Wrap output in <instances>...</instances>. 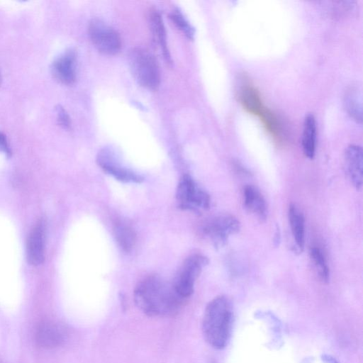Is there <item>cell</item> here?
Listing matches in <instances>:
<instances>
[{"label": "cell", "instance_id": "cell-25", "mask_svg": "<svg viewBox=\"0 0 363 363\" xmlns=\"http://www.w3.org/2000/svg\"><path fill=\"white\" fill-rule=\"evenodd\" d=\"M1 74H0V84H1Z\"/></svg>", "mask_w": 363, "mask_h": 363}, {"label": "cell", "instance_id": "cell-24", "mask_svg": "<svg viewBox=\"0 0 363 363\" xmlns=\"http://www.w3.org/2000/svg\"><path fill=\"white\" fill-rule=\"evenodd\" d=\"M322 360L324 363H339L333 357L328 354L323 355Z\"/></svg>", "mask_w": 363, "mask_h": 363}, {"label": "cell", "instance_id": "cell-6", "mask_svg": "<svg viewBox=\"0 0 363 363\" xmlns=\"http://www.w3.org/2000/svg\"><path fill=\"white\" fill-rule=\"evenodd\" d=\"M240 228L239 220L231 214L217 216L207 221L202 232L215 247L223 246L228 238Z\"/></svg>", "mask_w": 363, "mask_h": 363}, {"label": "cell", "instance_id": "cell-1", "mask_svg": "<svg viewBox=\"0 0 363 363\" xmlns=\"http://www.w3.org/2000/svg\"><path fill=\"white\" fill-rule=\"evenodd\" d=\"M137 306L152 317L173 316L180 310L185 299L169 284L157 275H150L138 282L134 290Z\"/></svg>", "mask_w": 363, "mask_h": 363}, {"label": "cell", "instance_id": "cell-5", "mask_svg": "<svg viewBox=\"0 0 363 363\" xmlns=\"http://www.w3.org/2000/svg\"><path fill=\"white\" fill-rule=\"evenodd\" d=\"M176 199L179 208L199 212L209 208L210 196L189 174L183 175L178 183Z\"/></svg>", "mask_w": 363, "mask_h": 363}, {"label": "cell", "instance_id": "cell-21", "mask_svg": "<svg viewBox=\"0 0 363 363\" xmlns=\"http://www.w3.org/2000/svg\"><path fill=\"white\" fill-rule=\"evenodd\" d=\"M169 18L176 27L189 39L191 40L194 38V29L179 10H174L170 13Z\"/></svg>", "mask_w": 363, "mask_h": 363}, {"label": "cell", "instance_id": "cell-9", "mask_svg": "<svg viewBox=\"0 0 363 363\" xmlns=\"http://www.w3.org/2000/svg\"><path fill=\"white\" fill-rule=\"evenodd\" d=\"M97 163L108 174L123 182L140 183L143 177L118 164L108 150H101L97 157Z\"/></svg>", "mask_w": 363, "mask_h": 363}, {"label": "cell", "instance_id": "cell-19", "mask_svg": "<svg viewBox=\"0 0 363 363\" xmlns=\"http://www.w3.org/2000/svg\"><path fill=\"white\" fill-rule=\"evenodd\" d=\"M345 106L348 114L358 123H362V106L361 94L356 89H350L345 96Z\"/></svg>", "mask_w": 363, "mask_h": 363}, {"label": "cell", "instance_id": "cell-18", "mask_svg": "<svg viewBox=\"0 0 363 363\" xmlns=\"http://www.w3.org/2000/svg\"><path fill=\"white\" fill-rule=\"evenodd\" d=\"M114 236L120 248L125 252H130L136 242L135 230L124 223H116L113 228Z\"/></svg>", "mask_w": 363, "mask_h": 363}, {"label": "cell", "instance_id": "cell-7", "mask_svg": "<svg viewBox=\"0 0 363 363\" xmlns=\"http://www.w3.org/2000/svg\"><path fill=\"white\" fill-rule=\"evenodd\" d=\"M89 35L94 47L101 53L114 55L121 47L119 34L100 19H93L89 25Z\"/></svg>", "mask_w": 363, "mask_h": 363}, {"label": "cell", "instance_id": "cell-2", "mask_svg": "<svg viewBox=\"0 0 363 363\" xmlns=\"http://www.w3.org/2000/svg\"><path fill=\"white\" fill-rule=\"evenodd\" d=\"M233 318L232 305L227 297L218 296L208 303L203 317L202 331L206 341L212 347L222 350L227 345Z\"/></svg>", "mask_w": 363, "mask_h": 363}, {"label": "cell", "instance_id": "cell-11", "mask_svg": "<svg viewBox=\"0 0 363 363\" xmlns=\"http://www.w3.org/2000/svg\"><path fill=\"white\" fill-rule=\"evenodd\" d=\"M67 333L64 327L50 320L40 323L35 333L37 344L46 349L59 347L65 341Z\"/></svg>", "mask_w": 363, "mask_h": 363}, {"label": "cell", "instance_id": "cell-15", "mask_svg": "<svg viewBox=\"0 0 363 363\" xmlns=\"http://www.w3.org/2000/svg\"><path fill=\"white\" fill-rule=\"evenodd\" d=\"M289 223L296 248L302 251L305 245V218L300 209L291 204L288 210Z\"/></svg>", "mask_w": 363, "mask_h": 363}, {"label": "cell", "instance_id": "cell-16", "mask_svg": "<svg viewBox=\"0 0 363 363\" xmlns=\"http://www.w3.org/2000/svg\"><path fill=\"white\" fill-rule=\"evenodd\" d=\"M317 126L314 116L311 113L306 116L302 133V149L304 155L312 160L315 154Z\"/></svg>", "mask_w": 363, "mask_h": 363}, {"label": "cell", "instance_id": "cell-20", "mask_svg": "<svg viewBox=\"0 0 363 363\" xmlns=\"http://www.w3.org/2000/svg\"><path fill=\"white\" fill-rule=\"evenodd\" d=\"M309 256L319 278L327 282L330 278V269L322 251L316 247L310 248Z\"/></svg>", "mask_w": 363, "mask_h": 363}, {"label": "cell", "instance_id": "cell-17", "mask_svg": "<svg viewBox=\"0 0 363 363\" xmlns=\"http://www.w3.org/2000/svg\"><path fill=\"white\" fill-rule=\"evenodd\" d=\"M150 23L153 36L160 45L166 61L171 63V57L167 48L164 26L160 14L157 11L150 13Z\"/></svg>", "mask_w": 363, "mask_h": 363}, {"label": "cell", "instance_id": "cell-13", "mask_svg": "<svg viewBox=\"0 0 363 363\" xmlns=\"http://www.w3.org/2000/svg\"><path fill=\"white\" fill-rule=\"evenodd\" d=\"M76 53L69 50L58 57L53 62L52 72L54 77L64 84H72L76 79Z\"/></svg>", "mask_w": 363, "mask_h": 363}, {"label": "cell", "instance_id": "cell-26", "mask_svg": "<svg viewBox=\"0 0 363 363\" xmlns=\"http://www.w3.org/2000/svg\"><path fill=\"white\" fill-rule=\"evenodd\" d=\"M210 363H215V362H211Z\"/></svg>", "mask_w": 363, "mask_h": 363}, {"label": "cell", "instance_id": "cell-12", "mask_svg": "<svg viewBox=\"0 0 363 363\" xmlns=\"http://www.w3.org/2000/svg\"><path fill=\"white\" fill-rule=\"evenodd\" d=\"M45 228L39 220L31 230L27 241V258L30 264L39 265L45 259Z\"/></svg>", "mask_w": 363, "mask_h": 363}, {"label": "cell", "instance_id": "cell-14", "mask_svg": "<svg viewBox=\"0 0 363 363\" xmlns=\"http://www.w3.org/2000/svg\"><path fill=\"white\" fill-rule=\"evenodd\" d=\"M244 206L259 220L267 217V206L261 192L254 186L247 185L243 190Z\"/></svg>", "mask_w": 363, "mask_h": 363}, {"label": "cell", "instance_id": "cell-23", "mask_svg": "<svg viewBox=\"0 0 363 363\" xmlns=\"http://www.w3.org/2000/svg\"><path fill=\"white\" fill-rule=\"evenodd\" d=\"M0 150L6 155H11V150L4 134L0 132Z\"/></svg>", "mask_w": 363, "mask_h": 363}, {"label": "cell", "instance_id": "cell-10", "mask_svg": "<svg viewBox=\"0 0 363 363\" xmlns=\"http://www.w3.org/2000/svg\"><path fill=\"white\" fill-rule=\"evenodd\" d=\"M345 169L348 179L356 189H361L363 179V153L362 147L350 145L344 154Z\"/></svg>", "mask_w": 363, "mask_h": 363}, {"label": "cell", "instance_id": "cell-22", "mask_svg": "<svg viewBox=\"0 0 363 363\" xmlns=\"http://www.w3.org/2000/svg\"><path fill=\"white\" fill-rule=\"evenodd\" d=\"M55 109L57 115V121L59 125L64 129H69L70 128L71 123L70 118L67 111L61 106H57Z\"/></svg>", "mask_w": 363, "mask_h": 363}, {"label": "cell", "instance_id": "cell-8", "mask_svg": "<svg viewBox=\"0 0 363 363\" xmlns=\"http://www.w3.org/2000/svg\"><path fill=\"white\" fill-rule=\"evenodd\" d=\"M236 92L240 104L250 113L261 118L268 111L262 103L259 91L248 77L242 75L239 78Z\"/></svg>", "mask_w": 363, "mask_h": 363}, {"label": "cell", "instance_id": "cell-3", "mask_svg": "<svg viewBox=\"0 0 363 363\" xmlns=\"http://www.w3.org/2000/svg\"><path fill=\"white\" fill-rule=\"evenodd\" d=\"M128 60L131 73L137 82L146 89H157L160 74L155 57L143 48H135L129 52Z\"/></svg>", "mask_w": 363, "mask_h": 363}, {"label": "cell", "instance_id": "cell-4", "mask_svg": "<svg viewBox=\"0 0 363 363\" xmlns=\"http://www.w3.org/2000/svg\"><path fill=\"white\" fill-rule=\"evenodd\" d=\"M208 263V258L201 254L191 255L183 262L172 284L179 296L186 299L193 294L194 283Z\"/></svg>", "mask_w": 363, "mask_h": 363}]
</instances>
